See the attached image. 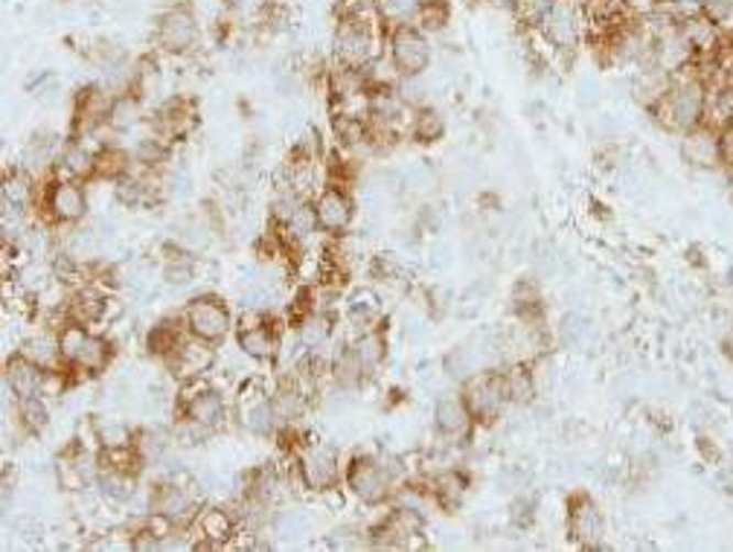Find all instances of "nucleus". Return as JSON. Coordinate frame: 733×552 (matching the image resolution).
Here are the masks:
<instances>
[{
    "label": "nucleus",
    "mask_w": 733,
    "mask_h": 552,
    "mask_svg": "<svg viewBox=\"0 0 733 552\" xmlns=\"http://www.w3.org/2000/svg\"><path fill=\"white\" fill-rule=\"evenodd\" d=\"M233 419L242 431L256 439H271L280 433V419L271 405V393L260 382L244 384L233 401Z\"/></svg>",
    "instance_id": "13"
},
{
    "label": "nucleus",
    "mask_w": 733,
    "mask_h": 552,
    "mask_svg": "<svg viewBox=\"0 0 733 552\" xmlns=\"http://www.w3.org/2000/svg\"><path fill=\"white\" fill-rule=\"evenodd\" d=\"M122 317H125V302H122L117 294H108L106 311H102V320H99V325H117Z\"/></svg>",
    "instance_id": "55"
},
{
    "label": "nucleus",
    "mask_w": 733,
    "mask_h": 552,
    "mask_svg": "<svg viewBox=\"0 0 733 552\" xmlns=\"http://www.w3.org/2000/svg\"><path fill=\"white\" fill-rule=\"evenodd\" d=\"M198 509H201V497L193 492L187 479H157L155 486L149 488L146 512H157L172 518L178 527L193 529Z\"/></svg>",
    "instance_id": "12"
},
{
    "label": "nucleus",
    "mask_w": 733,
    "mask_h": 552,
    "mask_svg": "<svg viewBox=\"0 0 733 552\" xmlns=\"http://www.w3.org/2000/svg\"><path fill=\"white\" fill-rule=\"evenodd\" d=\"M570 3H577V7L582 9V12H586V9L597 7V3H600V0H570Z\"/></svg>",
    "instance_id": "58"
},
{
    "label": "nucleus",
    "mask_w": 733,
    "mask_h": 552,
    "mask_svg": "<svg viewBox=\"0 0 733 552\" xmlns=\"http://www.w3.org/2000/svg\"><path fill=\"white\" fill-rule=\"evenodd\" d=\"M588 24H586V12L570 3V0H559L550 15L545 18V24L538 26V38L545 41L550 53L559 58H573L577 56L579 44L586 41Z\"/></svg>",
    "instance_id": "7"
},
{
    "label": "nucleus",
    "mask_w": 733,
    "mask_h": 552,
    "mask_svg": "<svg viewBox=\"0 0 733 552\" xmlns=\"http://www.w3.org/2000/svg\"><path fill=\"white\" fill-rule=\"evenodd\" d=\"M239 515H233L225 506H207V509H198L196 520H193V529H196V544L193 550H225V547L239 536Z\"/></svg>",
    "instance_id": "18"
},
{
    "label": "nucleus",
    "mask_w": 733,
    "mask_h": 552,
    "mask_svg": "<svg viewBox=\"0 0 733 552\" xmlns=\"http://www.w3.org/2000/svg\"><path fill=\"white\" fill-rule=\"evenodd\" d=\"M384 44H387V56H391L400 76H425L431 70V35H425L416 24H402L387 30Z\"/></svg>",
    "instance_id": "8"
},
{
    "label": "nucleus",
    "mask_w": 733,
    "mask_h": 552,
    "mask_svg": "<svg viewBox=\"0 0 733 552\" xmlns=\"http://www.w3.org/2000/svg\"><path fill=\"white\" fill-rule=\"evenodd\" d=\"M423 3L425 0H373V9L384 30H393V26L414 24Z\"/></svg>",
    "instance_id": "42"
},
{
    "label": "nucleus",
    "mask_w": 733,
    "mask_h": 552,
    "mask_svg": "<svg viewBox=\"0 0 733 552\" xmlns=\"http://www.w3.org/2000/svg\"><path fill=\"white\" fill-rule=\"evenodd\" d=\"M533 520H536V497L518 495L513 504H510V523H513L515 529H529Z\"/></svg>",
    "instance_id": "50"
},
{
    "label": "nucleus",
    "mask_w": 733,
    "mask_h": 552,
    "mask_svg": "<svg viewBox=\"0 0 733 552\" xmlns=\"http://www.w3.org/2000/svg\"><path fill=\"white\" fill-rule=\"evenodd\" d=\"M90 325L76 323V320H65V323L58 325V355H62V366H70L79 361L81 350H85V343L90 338Z\"/></svg>",
    "instance_id": "41"
},
{
    "label": "nucleus",
    "mask_w": 733,
    "mask_h": 552,
    "mask_svg": "<svg viewBox=\"0 0 733 552\" xmlns=\"http://www.w3.org/2000/svg\"><path fill=\"white\" fill-rule=\"evenodd\" d=\"M187 325H184V317H163L157 320L146 334V350L155 357L166 361L172 352L178 350V343L187 338Z\"/></svg>",
    "instance_id": "33"
},
{
    "label": "nucleus",
    "mask_w": 733,
    "mask_h": 552,
    "mask_svg": "<svg viewBox=\"0 0 733 552\" xmlns=\"http://www.w3.org/2000/svg\"><path fill=\"white\" fill-rule=\"evenodd\" d=\"M343 314H347V323L355 329V334L366 332V329L382 323V297L373 288H355L347 297Z\"/></svg>",
    "instance_id": "29"
},
{
    "label": "nucleus",
    "mask_w": 733,
    "mask_h": 552,
    "mask_svg": "<svg viewBox=\"0 0 733 552\" xmlns=\"http://www.w3.org/2000/svg\"><path fill=\"white\" fill-rule=\"evenodd\" d=\"M446 131H448L446 114H442L437 106H431V102H428V106L414 108L411 122H407V134H411V140L419 143V146H434V143H440V140L446 137Z\"/></svg>",
    "instance_id": "31"
},
{
    "label": "nucleus",
    "mask_w": 733,
    "mask_h": 552,
    "mask_svg": "<svg viewBox=\"0 0 733 552\" xmlns=\"http://www.w3.org/2000/svg\"><path fill=\"white\" fill-rule=\"evenodd\" d=\"M172 445H175L172 431H166V428H157V424L138 428V433H134V451H138V456L143 460L146 468H157V465L169 456Z\"/></svg>",
    "instance_id": "32"
},
{
    "label": "nucleus",
    "mask_w": 733,
    "mask_h": 552,
    "mask_svg": "<svg viewBox=\"0 0 733 552\" xmlns=\"http://www.w3.org/2000/svg\"><path fill=\"white\" fill-rule=\"evenodd\" d=\"M283 341L285 332L265 311H251V317H242L237 325L239 352L256 364H274L283 355Z\"/></svg>",
    "instance_id": "11"
},
{
    "label": "nucleus",
    "mask_w": 733,
    "mask_h": 552,
    "mask_svg": "<svg viewBox=\"0 0 733 552\" xmlns=\"http://www.w3.org/2000/svg\"><path fill=\"white\" fill-rule=\"evenodd\" d=\"M725 178H727V187H731V196H733V169L725 172Z\"/></svg>",
    "instance_id": "59"
},
{
    "label": "nucleus",
    "mask_w": 733,
    "mask_h": 552,
    "mask_svg": "<svg viewBox=\"0 0 733 552\" xmlns=\"http://www.w3.org/2000/svg\"><path fill=\"white\" fill-rule=\"evenodd\" d=\"M474 422L472 410L466 405L463 390H446L434 401V431L440 433L448 442H466L472 439Z\"/></svg>",
    "instance_id": "16"
},
{
    "label": "nucleus",
    "mask_w": 733,
    "mask_h": 552,
    "mask_svg": "<svg viewBox=\"0 0 733 552\" xmlns=\"http://www.w3.org/2000/svg\"><path fill=\"white\" fill-rule=\"evenodd\" d=\"M699 451H704V460H708L710 465H716L719 460H722L719 448L713 445V439H708V437H699Z\"/></svg>",
    "instance_id": "56"
},
{
    "label": "nucleus",
    "mask_w": 733,
    "mask_h": 552,
    "mask_svg": "<svg viewBox=\"0 0 733 552\" xmlns=\"http://www.w3.org/2000/svg\"><path fill=\"white\" fill-rule=\"evenodd\" d=\"M727 35H731V41H733V30H727Z\"/></svg>",
    "instance_id": "60"
},
{
    "label": "nucleus",
    "mask_w": 733,
    "mask_h": 552,
    "mask_svg": "<svg viewBox=\"0 0 733 552\" xmlns=\"http://www.w3.org/2000/svg\"><path fill=\"white\" fill-rule=\"evenodd\" d=\"M106 300H108V291L102 288L99 283H79L74 288V294L67 297L65 302V314L67 320H76V323H85V325H99V320H102V311H106Z\"/></svg>",
    "instance_id": "23"
},
{
    "label": "nucleus",
    "mask_w": 733,
    "mask_h": 552,
    "mask_svg": "<svg viewBox=\"0 0 733 552\" xmlns=\"http://www.w3.org/2000/svg\"><path fill=\"white\" fill-rule=\"evenodd\" d=\"M184 317V325H187L189 334H196L201 341H210L219 346L221 341H228V334L237 329L233 323V311L221 297L216 294H198L193 300L184 306L180 311Z\"/></svg>",
    "instance_id": "9"
},
{
    "label": "nucleus",
    "mask_w": 733,
    "mask_h": 552,
    "mask_svg": "<svg viewBox=\"0 0 733 552\" xmlns=\"http://www.w3.org/2000/svg\"><path fill=\"white\" fill-rule=\"evenodd\" d=\"M716 140H719V161H722V172H731L733 169V125H719Z\"/></svg>",
    "instance_id": "54"
},
{
    "label": "nucleus",
    "mask_w": 733,
    "mask_h": 552,
    "mask_svg": "<svg viewBox=\"0 0 733 552\" xmlns=\"http://www.w3.org/2000/svg\"><path fill=\"white\" fill-rule=\"evenodd\" d=\"M44 373H47V369H41L39 364H33V361L21 355V352L9 355L7 364H3V396L15 398V401L41 396Z\"/></svg>",
    "instance_id": "19"
},
{
    "label": "nucleus",
    "mask_w": 733,
    "mask_h": 552,
    "mask_svg": "<svg viewBox=\"0 0 733 552\" xmlns=\"http://www.w3.org/2000/svg\"><path fill=\"white\" fill-rule=\"evenodd\" d=\"M722 350H725V355L733 361V317H731V323L725 325V338H722Z\"/></svg>",
    "instance_id": "57"
},
{
    "label": "nucleus",
    "mask_w": 733,
    "mask_h": 552,
    "mask_svg": "<svg viewBox=\"0 0 733 552\" xmlns=\"http://www.w3.org/2000/svg\"><path fill=\"white\" fill-rule=\"evenodd\" d=\"M701 15L719 30H733V0H701Z\"/></svg>",
    "instance_id": "49"
},
{
    "label": "nucleus",
    "mask_w": 733,
    "mask_h": 552,
    "mask_svg": "<svg viewBox=\"0 0 733 552\" xmlns=\"http://www.w3.org/2000/svg\"><path fill=\"white\" fill-rule=\"evenodd\" d=\"M460 390L466 396V405L472 410L474 422L481 428L495 424L497 419H504L506 407H510V396H506L504 384V366H483L474 375H469Z\"/></svg>",
    "instance_id": "5"
},
{
    "label": "nucleus",
    "mask_w": 733,
    "mask_h": 552,
    "mask_svg": "<svg viewBox=\"0 0 733 552\" xmlns=\"http://www.w3.org/2000/svg\"><path fill=\"white\" fill-rule=\"evenodd\" d=\"M681 157L690 169L699 172H722L719 161V140L716 125H701L681 137Z\"/></svg>",
    "instance_id": "22"
},
{
    "label": "nucleus",
    "mask_w": 733,
    "mask_h": 552,
    "mask_svg": "<svg viewBox=\"0 0 733 552\" xmlns=\"http://www.w3.org/2000/svg\"><path fill=\"white\" fill-rule=\"evenodd\" d=\"M708 125H733V79L719 81L710 88Z\"/></svg>",
    "instance_id": "46"
},
{
    "label": "nucleus",
    "mask_w": 733,
    "mask_h": 552,
    "mask_svg": "<svg viewBox=\"0 0 733 552\" xmlns=\"http://www.w3.org/2000/svg\"><path fill=\"white\" fill-rule=\"evenodd\" d=\"M157 49L166 56H187L198 47L201 41V24H198L196 9L189 3H175V7L163 9L155 24Z\"/></svg>",
    "instance_id": "10"
},
{
    "label": "nucleus",
    "mask_w": 733,
    "mask_h": 552,
    "mask_svg": "<svg viewBox=\"0 0 733 552\" xmlns=\"http://www.w3.org/2000/svg\"><path fill=\"white\" fill-rule=\"evenodd\" d=\"M451 15H455V9H451L448 0H425L414 24L434 38V35L446 33L448 24H451Z\"/></svg>",
    "instance_id": "43"
},
{
    "label": "nucleus",
    "mask_w": 733,
    "mask_h": 552,
    "mask_svg": "<svg viewBox=\"0 0 733 552\" xmlns=\"http://www.w3.org/2000/svg\"><path fill=\"white\" fill-rule=\"evenodd\" d=\"M285 488V477L277 472V465H260L256 472H251L248 477V488H244V495L253 497V500H262V504L274 506L280 500Z\"/></svg>",
    "instance_id": "38"
},
{
    "label": "nucleus",
    "mask_w": 733,
    "mask_h": 552,
    "mask_svg": "<svg viewBox=\"0 0 733 552\" xmlns=\"http://www.w3.org/2000/svg\"><path fill=\"white\" fill-rule=\"evenodd\" d=\"M131 550L134 552H155L163 550V541L146 527V523H140L138 529H131Z\"/></svg>",
    "instance_id": "52"
},
{
    "label": "nucleus",
    "mask_w": 733,
    "mask_h": 552,
    "mask_svg": "<svg viewBox=\"0 0 733 552\" xmlns=\"http://www.w3.org/2000/svg\"><path fill=\"white\" fill-rule=\"evenodd\" d=\"M97 442L99 451H114V448H134V428L120 419H97Z\"/></svg>",
    "instance_id": "44"
},
{
    "label": "nucleus",
    "mask_w": 733,
    "mask_h": 552,
    "mask_svg": "<svg viewBox=\"0 0 733 552\" xmlns=\"http://www.w3.org/2000/svg\"><path fill=\"white\" fill-rule=\"evenodd\" d=\"M41 216L47 219L53 228H76L81 221L88 219L90 212V196L88 187L81 180L70 178H53L50 175L41 187L39 198Z\"/></svg>",
    "instance_id": "3"
},
{
    "label": "nucleus",
    "mask_w": 733,
    "mask_h": 552,
    "mask_svg": "<svg viewBox=\"0 0 733 552\" xmlns=\"http://www.w3.org/2000/svg\"><path fill=\"white\" fill-rule=\"evenodd\" d=\"M332 134L338 140L341 148H361V146H373L370 137V120L366 114H350V111H341V114L332 117Z\"/></svg>",
    "instance_id": "37"
},
{
    "label": "nucleus",
    "mask_w": 733,
    "mask_h": 552,
    "mask_svg": "<svg viewBox=\"0 0 733 552\" xmlns=\"http://www.w3.org/2000/svg\"><path fill=\"white\" fill-rule=\"evenodd\" d=\"M225 7L237 18H260L269 12V0H225Z\"/></svg>",
    "instance_id": "53"
},
{
    "label": "nucleus",
    "mask_w": 733,
    "mask_h": 552,
    "mask_svg": "<svg viewBox=\"0 0 733 552\" xmlns=\"http://www.w3.org/2000/svg\"><path fill=\"white\" fill-rule=\"evenodd\" d=\"M405 477V465L393 454H355L343 468V486L364 506H384Z\"/></svg>",
    "instance_id": "2"
},
{
    "label": "nucleus",
    "mask_w": 733,
    "mask_h": 552,
    "mask_svg": "<svg viewBox=\"0 0 733 552\" xmlns=\"http://www.w3.org/2000/svg\"><path fill=\"white\" fill-rule=\"evenodd\" d=\"M350 350L352 355H355V361H359L364 378L370 382V378L382 369L384 361H387V334H384L382 323L355 334L350 341Z\"/></svg>",
    "instance_id": "24"
},
{
    "label": "nucleus",
    "mask_w": 733,
    "mask_h": 552,
    "mask_svg": "<svg viewBox=\"0 0 733 552\" xmlns=\"http://www.w3.org/2000/svg\"><path fill=\"white\" fill-rule=\"evenodd\" d=\"M198 125V114L193 99H166L161 108H157L155 117V134H161L163 140L169 143H178V140L189 137L193 129Z\"/></svg>",
    "instance_id": "21"
},
{
    "label": "nucleus",
    "mask_w": 733,
    "mask_h": 552,
    "mask_svg": "<svg viewBox=\"0 0 733 552\" xmlns=\"http://www.w3.org/2000/svg\"><path fill=\"white\" fill-rule=\"evenodd\" d=\"M556 334H559V341H562L565 346H577V343L588 334V323L579 314H565Z\"/></svg>",
    "instance_id": "51"
},
{
    "label": "nucleus",
    "mask_w": 733,
    "mask_h": 552,
    "mask_svg": "<svg viewBox=\"0 0 733 552\" xmlns=\"http://www.w3.org/2000/svg\"><path fill=\"white\" fill-rule=\"evenodd\" d=\"M568 536L582 550H603L605 515L594 497L579 492L568 500Z\"/></svg>",
    "instance_id": "15"
},
{
    "label": "nucleus",
    "mask_w": 733,
    "mask_h": 552,
    "mask_svg": "<svg viewBox=\"0 0 733 552\" xmlns=\"http://www.w3.org/2000/svg\"><path fill=\"white\" fill-rule=\"evenodd\" d=\"M146 108V102L134 93V90H122V93H114V99H111V108H108V131L111 134H129V131H134L143 122V111Z\"/></svg>",
    "instance_id": "30"
},
{
    "label": "nucleus",
    "mask_w": 733,
    "mask_h": 552,
    "mask_svg": "<svg viewBox=\"0 0 733 552\" xmlns=\"http://www.w3.org/2000/svg\"><path fill=\"white\" fill-rule=\"evenodd\" d=\"M271 527H274L277 536L297 538L309 529V518H306V512H300V509H292V506H288V509H277V512H274Z\"/></svg>",
    "instance_id": "47"
},
{
    "label": "nucleus",
    "mask_w": 733,
    "mask_h": 552,
    "mask_svg": "<svg viewBox=\"0 0 733 552\" xmlns=\"http://www.w3.org/2000/svg\"><path fill=\"white\" fill-rule=\"evenodd\" d=\"M178 416H187L189 422L216 433L230 422L233 405L225 398V393L210 387L207 378H193V382H180L178 387Z\"/></svg>",
    "instance_id": "6"
},
{
    "label": "nucleus",
    "mask_w": 733,
    "mask_h": 552,
    "mask_svg": "<svg viewBox=\"0 0 733 552\" xmlns=\"http://www.w3.org/2000/svg\"><path fill=\"white\" fill-rule=\"evenodd\" d=\"M169 373L180 382H193V378H207L216 366V343L201 341L196 334H187L178 343V350L166 357Z\"/></svg>",
    "instance_id": "17"
},
{
    "label": "nucleus",
    "mask_w": 733,
    "mask_h": 552,
    "mask_svg": "<svg viewBox=\"0 0 733 552\" xmlns=\"http://www.w3.org/2000/svg\"><path fill=\"white\" fill-rule=\"evenodd\" d=\"M504 384L510 405L527 407L538 396V373L533 361H513L504 366Z\"/></svg>",
    "instance_id": "27"
},
{
    "label": "nucleus",
    "mask_w": 733,
    "mask_h": 552,
    "mask_svg": "<svg viewBox=\"0 0 733 552\" xmlns=\"http://www.w3.org/2000/svg\"><path fill=\"white\" fill-rule=\"evenodd\" d=\"M428 486L437 500V509H457L469 495V474L463 468H440L428 474Z\"/></svg>",
    "instance_id": "28"
},
{
    "label": "nucleus",
    "mask_w": 733,
    "mask_h": 552,
    "mask_svg": "<svg viewBox=\"0 0 733 552\" xmlns=\"http://www.w3.org/2000/svg\"><path fill=\"white\" fill-rule=\"evenodd\" d=\"M678 33H681V38L690 44V49L696 53V62L699 58H708V56H716L719 47H722V41H725V30H719L713 21H708V18L701 15H692L687 18V21H681L678 24Z\"/></svg>",
    "instance_id": "25"
},
{
    "label": "nucleus",
    "mask_w": 733,
    "mask_h": 552,
    "mask_svg": "<svg viewBox=\"0 0 733 552\" xmlns=\"http://www.w3.org/2000/svg\"><path fill=\"white\" fill-rule=\"evenodd\" d=\"M15 424L30 437H39V433L47 431L50 424V407L44 396L33 398H21L15 401Z\"/></svg>",
    "instance_id": "39"
},
{
    "label": "nucleus",
    "mask_w": 733,
    "mask_h": 552,
    "mask_svg": "<svg viewBox=\"0 0 733 552\" xmlns=\"http://www.w3.org/2000/svg\"><path fill=\"white\" fill-rule=\"evenodd\" d=\"M129 172H134V157H131L129 148L117 146V143H102V146H97V172H94V180L117 184V180L125 178Z\"/></svg>",
    "instance_id": "34"
},
{
    "label": "nucleus",
    "mask_w": 733,
    "mask_h": 552,
    "mask_svg": "<svg viewBox=\"0 0 733 552\" xmlns=\"http://www.w3.org/2000/svg\"><path fill=\"white\" fill-rule=\"evenodd\" d=\"M94 172H97V148H90L85 140L70 137L65 146L58 148V157L56 163H53L50 175H53V178H70L81 180V184H90Z\"/></svg>",
    "instance_id": "20"
},
{
    "label": "nucleus",
    "mask_w": 733,
    "mask_h": 552,
    "mask_svg": "<svg viewBox=\"0 0 733 552\" xmlns=\"http://www.w3.org/2000/svg\"><path fill=\"white\" fill-rule=\"evenodd\" d=\"M652 9H658L664 15L672 21V24H681L687 18L699 15L701 12V0H649Z\"/></svg>",
    "instance_id": "48"
},
{
    "label": "nucleus",
    "mask_w": 733,
    "mask_h": 552,
    "mask_svg": "<svg viewBox=\"0 0 733 552\" xmlns=\"http://www.w3.org/2000/svg\"><path fill=\"white\" fill-rule=\"evenodd\" d=\"M506 3H510V12L515 15V21L527 26V33H538V26L545 24V18L550 15V9L559 0H506Z\"/></svg>",
    "instance_id": "45"
},
{
    "label": "nucleus",
    "mask_w": 733,
    "mask_h": 552,
    "mask_svg": "<svg viewBox=\"0 0 733 552\" xmlns=\"http://www.w3.org/2000/svg\"><path fill=\"white\" fill-rule=\"evenodd\" d=\"M708 111L710 85L690 70V74H681L669 81L664 99L646 114L658 122L664 131L676 134V137H685L690 131L708 125Z\"/></svg>",
    "instance_id": "1"
},
{
    "label": "nucleus",
    "mask_w": 733,
    "mask_h": 552,
    "mask_svg": "<svg viewBox=\"0 0 733 552\" xmlns=\"http://www.w3.org/2000/svg\"><path fill=\"white\" fill-rule=\"evenodd\" d=\"M311 207H315V219H318V230L324 236L341 239L350 233L352 221H355V201H352L350 189L326 184L318 196L311 198Z\"/></svg>",
    "instance_id": "14"
},
{
    "label": "nucleus",
    "mask_w": 733,
    "mask_h": 552,
    "mask_svg": "<svg viewBox=\"0 0 733 552\" xmlns=\"http://www.w3.org/2000/svg\"><path fill=\"white\" fill-rule=\"evenodd\" d=\"M111 361H114V341L106 338L102 332H90L79 361L70 366L74 382H81V378H97V375H102L108 366H111Z\"/></svg>",
    "instance_id": "26"
},
{
    "label": "nucleus",
    "mask_w": 733,
    "mask_h": 552,
    "mask_svg": "<svg viewBox=\"0 0 733 552\" xmlns=\"http://www.w3.org/2000/svg\"><path fill=\"white\" fill-rule=\"evenodd\" d=\"M138 477L140 474L114 472V468H99L97 483H94V486L99 488V495L106 497L108 504L125 506L134 500V495H138V488H140Z\"/></svg>",
    "instance_id": "35"
},
{
    "label": "nucleus",
    "mask_w": 733,
    "mask_h": 552,
    "mask_svg": "<svg viewBox=\"0 0 733 552\" xmlns=\"http://www.w3.org/2000/svg\"><path fill=\"white\" fill-rule=\"evenodd\" d=\"M3 203L15 210H30L35 203V178L26 169H9L3 180Z\"/></svg>",
    "instance_id": "40"
},
{
    "label": "nucleus",
    "mask_w": 733,
    "mask_h": 552,
    "mask_svg": "<svg viewBox=\"0 0 733 552\" xmlns=\"http://www.w3.org/2000/svg\"><path fill=\"white\" fill-rule=\"evenodd\" d=\"M341 454L338 448L326 445V442H303L297 451H294V472L300 486L311 495H329L335 488L341 486L343 479Z\"/></svg>",
    "instance_id": "4"
},
{
    "label": "nucleus",
    "mask_w": 733,
    "mask_h": 552,
    "mask_svg": "<svg viewBox=\"0 0 733 552\" xmlns=\"http://www.w3.org/2000/svg\"><path fill=\"white\" fill-rule=\"evenodd\" d=\"M21 355H26L33 364H39L41 369H56L62 366V355H58V329H41V332L30 334L24 343H21Z\"/></svg>",
    "instance_id": "36"
}]
</instances>
